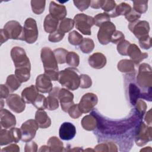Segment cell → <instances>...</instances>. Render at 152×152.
I'll use <instances>...</instances> for the list:
<instances>
[{"label": "cell", "instance_id": "e0dca14e", "mask_svg": "<svg viewBox=\"0 0 152 152\" xmlns=\"http://www.w3.org/2000/svg\"><path fill=\"white\" fill-rule=\"evenodd\" d=\"M36 87L39 91L43 93H49L53 88L51 80L45 73L37 77Z\"/></svg>", "mask_w": 152, "mask_h": 152}, {"label": "cell", "instance_id": "b9f144b4", "mask_svg": "<svg viewBox=\"0 0 152 152\" xmlns=\"http://www.w3.org/2000/svg\"><path fill=\"white\" fill-rule=\"evenodd\" d=\"M94 19L95 21V25L97 27H100L105 22L110 21V17L106 12L98 14L94 17Z\"/></svg>", "mask_w": 152, "mask_h": 152}, {"label": "cell", "instance_id": "836d02e7", "mask_svg": "<svg viewBox=\"0 0 152 152\" xmlns=\"http://www.w3.org/2000/svg\"><path fill=\"white\" fill-rule=\"evenodd\" d=\"M46 1L32 0L31 1V6L33 12L37 15L41 14L45 10Z\"/></svg>", "mask_w": 152, "mask_h": 152}, {"label": "cell", "instance_id": "6da1fadb", "mask_svg": "<svg viewBox=\"0 0 152 152\" xmlns=\"http://www.w3.org/2000/svg\"><path fill=\"white\" fill-rule=\"evenodd\" d=\"M91 113H93L96 116L97 119V126H98L99 130H100V131L104 134H122L129 128L133 127L137 122L138 118L141 119L138 114L136 115L137 113H135L128 119L119 122H111L104 121V119L100 118L99 115L96 114L94 111H93Z\"/></svg>", "mask_w": 152, "mask_h": 152}, {"label": "cell", "instance_id": "603a6c76", "mask_svg": "<svg viewBox=\"0 0 152 152\" xmlns=\"http://www.w3.org/2000/svg\"><path fill=\"white\" fill-rule=\"evenodd\" d=\"M35 121L41 128H47L51 125V120L44 110H37L36 111Z\"/></svg>", "mask_w": 152, "mask_h": 152}, {"label": "cell", "instance_id": "681fc988", "mask_svg": "<svg viewBox=\"0 0 152 152\" xmlns=\"http://www.w3.org/2000/svg\"><path fill=\"white\" fill-rule=\"evenodd\" d=\"M131 43L128 40H124L118 44L117 46V50L122 55L126 56L127 55V50Z\"/></svg>", "mask_w": 152, "mask_h": 152}, {"label": "cell", "instance_id": "c3c4849f", "mask_svg": "<svg viewBox=\"0 0 152 152\" xmlns=\"http://www.w3.org/2000/svg\"><path fill=\"white\" fill-rule=\"evenodd\" d=\"M68 112L70 117H71L73 119L78 118L80 116H81L83 113L79 109L78 104H74L72 106H71L68 109Z\"/></svg>", "mask_w": 152, "mask_h": 152}, {"label": "cell", "instance_id": "f5cc1de1", "mask_svg": "<svg viewBox=\"0 0 152 152\" xmlns=\"http://www.w3.org/2000/svg\"><path fill=\"white\" fill-rule=\"evenodd\" d=\"M124 34L121 31L115 30L111 37L110 42L115 44H118L124 40Z\"/></svg>", "mask_w": 152, "mask_h": 152}, {"label": "cell", "instance_id": "60d3db41", "mask_svg": "<svg viewBox=\"0 0 152 152\" xmlns=\"http://www.w3.org/2000/svg\"><path fill=\"white\" fill-rule=\"evenodd\" d=\"M33 104L38 110H44L47 109V99L43 95L39 94Z\"/></svg>", "mask_w": 152, "mask_h": 152}, {"label": "cell", "instance_id": "4316f807", "mask_svg": "<svg viewBox=\"0 0 152 152\" xmlns=\"http://www.w3.org/2000/svg\"><path fill=\"white\" fill-rule=\"evenodd\" d=\"M47 145H48L50 151H62L64 148V145L62 142L56 137H50L48 142Z\"/></svg>", "mask_w": 152, "mask_h": 152}, {"label": "cell", "instance_id": "ab89813d", "mask_svg": "<svg viewBox=\"0 0 152 152\" xmlns=\"http://www.w3.org/2000/svg\"><path fill=\"white\" fill-rule=\"evenodd\" d=\"M15 75L21 83L26 82L30 77V70L24 69H15Z\"/></svg>", "mask_w": 152, "mask_h": 152}, {"label": "cell", "instance_id": "44dd1931", "mask_svg": "<svg viewBox=\"0 0 152 152\" xmlns=\"http://www.w3.org/2000/svg\"><path fill=\"white\" fill-rule=\"evenodd\" d=\"M39 95V91L36 86L31 85L25 88L21 93V99L26 103L33 104Z\"/></svg>", "mask_w": 152, "mask_h": 152}, {"label": "cell", "instance_id": "e575fe53", "mask_svg": "<svg viewBox=\"0 0 152 152\" xmlns=\"http://www.w3.org/2000/svg\"><path fill=\"white\" fill-rule=\"evenodd\" d=\"M94 150L96 151H117L118 149L115 144L109 142L99 144L95 147Z\"/></svg>", "mask_w": 152, "mask_h": 152}, {"label": "cell", "instance_id": "ffe728a7", "mask_svg": "<svg viewBox=\"0 0 152 152\" xmlns=\"http://www.w3.org/2000/svg\"><path fill=\"white\" fill-rule=\"evenodd\" d=\"M50 14L58 20H62L66 15L67 11L65 6L51 1L49 5Z\"/></svg>", "mask_w": 152, "mask_h": 152}, {"label": "cell", "instance_id": "5bb4252c", "mask_svg": "<svg viewBox=\"0 0 152 152\" xmlns=\"http://www.w3.org/2000/svg\"><path fill=\"white\" fill-rule=\"evenodd\" d=\"M6 103L10 109L15 113H21L25 109V102L17 94H9L7 98Z\"/></svg>", "mask_w": 152, "mask_h": 152}, {"label": "cell", "instance_id": "ee69618b", "mask_svg": "<svg viewBox=\"0 0 152 152\" xmlns=\"http://www.w3.org/2000/svg\"><path fill=\"white\" fill-rule=\"evenodd\" d=\"M92 81L91 78L87 74L80 75V87L82 88H87L91 86Z\"/></svg>", "mask_w": 152, "mask_h": 152}, {"label": "cell", "instance_id": "d590c367", "mask_svg": "<svg viewBox=\"0 0 152 152\" xmlns=\"http://www.w3.org/2000/svg\"><path fill=\"white\" fill-rule=\"evenodd\" d=\"M133 10L140 14L145 13L148 9V1H134Z\"/></svg>", "mask_w": 152, "mask_h": 152}, {"label": "cell", "instance_id": "94428289", "mask_svg": "<svg viewBox=\"0 0 152 152\" xmlns=\"http://www.w3.org/2000/svg\"><path fill=\"white\" fill-rule=\"evenodd\" d=\"M104 0H100V1H91V4L90 6L93 8L95 9H98L102 7L103 3H104Z\"/></svg>", "mask_w": 152, "mask_h": 152}, {"label": "cell", "instance_id": "d6986e66", "mask_svg": "<svg viewBox=\"0 0 152 152\" xmlns=\"http://www.w3.org/2000/svg\"><path fill=\"white\" fill-rule=\"evenodd\" d=\"M0 114V124L1 128H4V129H9L13 128L16 125V119L15 116L7 109H1Z\"/></svg>", "mask_w": 152, "mask_h": 152}, {"label": "cell", "instance_id": "ba28073f", "mask_svg": "<svg viewBox=\"0 0 152 152\" xmlns=\"http://www.w3.org/2000/svg\"><path fill=\"white\" fill-rule=\"evenodd\" d=\"M39 127L35 119H29L24 122L20 128L22 141L26 142L31 141L35 137Z\"/></svg>", "mask_w": 152, "mask_h": 152}, {"label": "cell", "instance_id": "52a82bcc", "mask_svg": "<svg viewBox=\"0 0 152 152\" xmlns=\"http://www.w3.org/2000/svg\"><path fill=\"white\" fill-rule=\"evenodd\" d=\"M40 56L45 71L52 70L58 71V62L53 51L49 48H43L41 50Z\"/></svg>", "mask_w": 152, "mask_h": 152}, {"label": "cell", "instance_id": "bcb514c9", "mask_svg": "<svg viewBox=\"0 0 152 152\" xmlns=\"http://www.w3.org/2000/svg\"><path fill=\"white\" fill-rule=\"evenodd\" d=\"M116 7V4L114 1H106L104 0V3L101 7L104 12L107 13L108 15L110 14Z\"/></svg>", "mask_w": 152, "mask_h": 152}, {"label": "cell", "instance_id": "7c38bea8", "mask_svg": "<svg viewBox=\"0 0 152 152\" xmlns=\"http://www.w3.org/2000/svg\"><path fill=\"white\" fill-rule=\"evenodd\" d=\"M128 28L131 31L135 37L140 39L141 37L148 35L150 31L149 23L147 21L137 20L131 23L128 25Z\"/></svg>", "mask_w": 152, "mask_h": 152}, {"label": "cell", "instance_id": "277c9868", "mask_svg": "<svg viewBox=\"0 0 152 152\" xmlns=\"http://www.w3.org/2000/svg\"><path fill=\"white\" fill-rule=\"evenodd\" d=\"M76 28L85 35H91V28L95 24L93 17L85 14H78L74 18Z\"/></svg>", "mask_w": 152, "mask_h": 152}, {"label": "cell", "instance_id": "7402d4cb", "mask_svg": "<svg viewBox=\"0 0 152 152\" xmlns=\"http://www.w3.org/2000/svg\"><path fill=\"white\" fill-rule=\"evenodd\" d=\"M88 64L93 68L101 69L106 64L105 56L100 52H96L89 56Z\"/></svg>", "mask_w": 152, "mask_h": 152}, {"label": "cell", "instance_id": "e7e4bbea", "mask_svg": "<svg viewBox=\"0 0 152 152\" xmlns=\"http://www.w3.org/2000/svg\"><path fill=\"white\" fill-rule=\"evenodd\" d=\"M39 151H50L48 145H43L40 147V148L39 150Z\"/></svg>", "mask_w": 152, "mask_h": 152}, {"label": "cell", "instance_id": "be15d7a7", "mask_svg": "<svg viewBox=\"0 0 152 152\" xmlns=\"http://www.w3.org/2000/svg\"><path fill=\"white\" fill-rule=\"evenodd\" d=\"M0 34H1V44L2 45L4 42H5L7 40H8V39L9 38H8V36L7 35L6 33L5 32V31H4V30L3 28L1 30Z\"/></svg>", "mask_w": 152, "mask_h": 152}, {"label": "cell", "instance_id": "4dcf8cb0", "mask_svg": "<svg viewBox=\"0 0 152 152\" xmlns=\"http://www.w3.org/2000/svg\"><path fill=\"white\" fill-rule=\"evenodd\" d=\"M74 20L69 18H65L61 21L59 26V30L64 33L71 30L74 26Z\"/></svg>", "mask_w": 152, "mask_h": 152}, {"label": "cell", "instance_id": "f907efd6", "mask_svg": "<svg viewBox=\"0 0 152 152\" xmlns=\"http://www.w3.org/2000/svg\"><path fill=\"white\" fill-rule=\"evenodd\" d=\"M138 40L140 46L142 48L144 49H148L151 47V38L149 35L141 37Z\"/></svg>", "mask_w": 152, "mask_h": 152}, {"label": "cell", "instance_id": "680465c9", "mask_svg": "<svg viewBox=\"0 0 152 152\" xmlns=\"http://www.w3.org/2000/svg\"><path fill=\"white\" fill-rule=\"evenodd\" d=\"M20 148L19 146L15 144H11L10 145L4 148L1 150V151H19Z\"/></svg>", "mask_w": 152, "mask_h": 152}, {"label": "cell", "instance_id": "9a60e30c", "mask_svg": "<svg viewBox=\"0 0 152 152\" xmlns=\"http://www.w3.org/2000/svg\"><path fill=\"white\" fill-rule=\"evenodd\" d=\"M58 99L60 100L62 110L65 112H68L69 107L74 104L73 94L65 88H61L59 92Z\"/></svg>", "mask_w": 152, "mask_h": 152}, {"label": "cell", "instance_id": "db71d44e", "mask_svg": "<svg viewBox=\"0 0 152 152\" xmlns=\"http://www.w3.org/2000/svg\"><path fill=\"white\" fill-rule=\"evenodd\" d=\"M10 132L13 140V142L17 143L20 140H21V132L20 129L18 128H11L10 129Z\"/></svg>", "mask_w": 152, "mask_h": 152}, {"label": "cell", "instance_id": "6125c7cd", "mask_svg": "<svg viewBox=\"0 0 152 152\" xmlns=\"http://www.w3.org/2000/svg\"><path fill=\"white\" fill-rule=\"evenodd\" d=\"M151 110L150 109L145 114L144 120L147 125H151Z\"/></svg>", "mask_w": 152, "mask_h": 152}, {"label": "cell", "instance_id": "8992f818", "mask_svg": "<svg viewBox=\"0 0 152 152\" xmlns=\"http://www.w3.org/2000/svg\"><path fill=\"white\" fill-rule=\"evenodd\" d=\"M137 81L138 84L142 88H151L152 72L150 65L143 63L140 65Z\"/></svg>", "mask_w": 152, "mask_h": 152}, {"label": "cell", "instance_id": "7dc6e473", "mask_svg": "<svg viewBox=\"0 0 152 152\" xmlns=\"http://www.w3.org/2000/svg\"><path fill=\"white\" fill-rule=\"evenodd\" d=\"M135 105L136 106L137 112L141 119L143 117L147 109L146 103L142 100H137Z\"/></svg>", "mask_w": 152, "mask_h": 152}, {"label": "cell", "instance_id": "91938a15", "mask_svg": "<svg viewBox=\"0 0 152 152\" xmlns=\"http://www.w3.org/2000/svg\"><path fill=\"white\" fill-rule=\"evenodd\" d=\"M9 89L5 85H1V99L7 98L9 96Z\"/></svg>", "mask_w": 152, "mask_h": 152}, {"label": "cell", "instance_id": "8fae6325", "mask_svg": "<svg viewBox=\"0 0 152 152\" xmlns=\"http://www.w3.org/2000/svg\"><path fill=\"white\" fill-rule=\"evenodd\" d=\"M99 27L97 33L98 40L102 45H107L110 42L111 37L116 30V27L113 23L107 21L102 24Z\"/></svg>", "mask_w": 152, "mask_h": 152}, {"label": "cell", "instance_id": "f1b7e54d", "mask_svg": "<svg viewBox=\"0 0 152 152\" xmlns=\"http://www.w3.org/2000/svg\"><path fill=\"white\" fill-rule=\"evenodd\" d=\"M118 69L122 72H129L134 71V64L131 60L122 59L118 64Z\"/></svg>", "mask_w": 152, "mask_h": 152}, {"label": "cell", "instance_id": "cb8c5ba5", "mask_svg": "<svg viewBox=\"0 0 152 152\" xmlns=\"http://www.w3.org/2000/svg\"><path fill=\"white\" fill-rule=\"evenodd\" d=\"M81 125L87 131L94 130L97 125L96 116L93 113L85 116L81 120Z\"/></svg>", "mask_w": 152, "mask_h": 152}, {"label": "cell", "instance_id": "d6a6232c", "mask_svg": "<svg viewBox=\"0 0 152 152\" xmlns=\"http://www.w3.org/2000/svg\"><path fill=\"white\" fill-rule=\"evenodd\" d=\"M65 62L72 68L77 67L80 64V58L78 55L74 52H68L66 56Z\"/></svg>", "mask_w": 152, "mask_h": 152}, {"label": "cell", "instance_id": "83f0119b", "mask_svg": "<svg viewBox=\"0 0 152 152\" xmlns=\"http://www.w3.org/2000/svg\"><path fill=\"white\" fill-rule=\"evenodd\" d=\"M21 82L15 75L11 74L8 76L5 83V86L9 89L10 91L13 92L17 90L21 86Z\"/></svg>", "mask_w": 152, "mask_h": 152}, {"label": "cell", "instance_id": "f546056e", "mask_svg": "<svg viewBox=\"0 0 152 152\" xmlns=\"http://www.w3.org/2000/svg\"><path fill=\"white\" fill-rule=\"evenodd\" d=\"M129 101L132 105H135L138 99L141 96L140 90L138 87L133 83L129 85Z\"/></svg>", "mask_w": 152, "mask_h": 152}, {"label": "cell", "instance_id": "7a4b0ae2", "mask_svg": "<svg viewBox=\"0 0 152 152\" xmlns=\"http://www.w3.org/2000/svg\"><path fill=\"white\" fill-rule=\"evenodd\" d=\"M64 87L69 90H75L80 87V75L74 68H67L59 72L58 80Z\"/></svg>", "mask_w": 152, "mask_h": 152}, {"label": "cell", "instance_id": "3957f363", "mask_svg": "<svg viewBox=\"0 0 152 152\" xmlns=\"http://www.w3.org/2000/svg\"><path fill=\"white\" fill-rule=\"evenodd\" d=\"M11 56L15 69H31L30 60L23 48L18 46L12 48L11 50Z\"/></svg>", "mask_w": 152, "mask_h": 152}, {"label": "cell", "instance_id": "9c48e42d", "mask_svg": "<svg viewBox=\"0 0 152 152\" xmlns=\"http://www.w3.org/2000/svg\"><path fill=\"white\" fill-rule=\"evenodd\" d=\"M3 29L9 39L24 40L23 27L18 21L11 20L7 22Z\"/></svg>", "mask_w": 152, "mask_h": 152}, {"label": "cell", "instance_id": "1f68e13d", "mask_svg": "<svg viewBox=\"0 0 152 152\" xmlns=\"http://www.w3.org/2000/svg\"><path fill=\"white\" fill-rule=\"evenodd\" d=\"M94 48V43L92 39L90 38L83 39L80 45V50L84 53H88L93 51Z\"/></svg>", "mask_w": 152, "mask_h": 152}, {"label": "cell", "instance_id": "8d00e7d4", "mask_svg": "<svg viewBox=\"0 0 152 152\" xmlns=\"http://www.w3.org/2000/svg\"><path fill=\"white\" fill-rule=\"evenodd\" d=\"M0 145H4L10 144L13 142V140L10 132V131L7 129H1L0 132Z\"/></svg>", "mask_w": 152, "mask_h": 152}, {"label": "cell", "instance_id": "74e56055", "mask_svg": "<svg viewBox=\"0 0 152 152\" xmlns=\"http://www.w3.org/2000/svg\"><path fill=\"white\" fill-rule=\"evenodd\" d=\"M83 40V37L81 34L75 30H73L69 33L68 41L70 44L77 46L80 45Z\"/></svg>", "mask_w": 152, "mask_h": 152}, {"label": "cell", "instance_id": "11a10c76", "mask_svg": "<svg viewBox=\"0 0 152 152\" xmlns=\"http://www.w3.org/2000/svg\"><path fill=\"white\" fill-rule=\"evenodd\" d=\"M125 17V18L126 19V20L128 21L131 23H133L137 20H138V19L141 17V14L137 12L133 9H131L130 12L128 14H126Z\"/></svg>", "mask_w": 152, "mask_h": 152}, {"label": "cell", "instance_id": "7bdbcfd3", "mask_svg": "<svg viewBox=\"0 0 152 152\" xmlns=\"http://www.w3.org/2000/svg\"><path fill=\"white\" fill-rule=\"evenodd\" d=\"M47 99V109L49 110H54L59 107V103L57 97L49 95Z\"/></svg>", "mask_w": 152, "mask_h": 152}, {"label": "cell", "instance_id": "2e32d148", "mask_svg": "<svg viewBox=\"0 0 152 152\" xmlns=\"http://www.w3.org/2000/svg\"><path fill=\"white\" fill-rule=\"evenodd\" d=\"M76 135L75 126L71 122H65L62 124L59 130L61 139L68 141L72 140Z\"/></svg>", "mask_w": 152, "mask_h": 152}, {"label": "cell", "instance_id": "816d5d0a", "mask_svg": "<svg viewBox=\"0 0 152 152\" xmlns=\"http://www.w3.org/2000/svg\"><path fill=\"white\" fill-rule=\"evenodd\" d=\"M75 6L81 11H83L87 10L90 5L91 1L84 0V1H74Z\"/></svg>", "mask_w": 152, "mask_h": 152}, {"label": "cell", "instance_id": "6f0895ef", "mask_svg": "<svg viewBox=\"0 0 152 152\" xmlns=\"http://www.w3.org/2000/svg\"><path fill=\"white\" fill-rule=\"evenodd\" d=\"M45 74L47 75L51 81H57L59 78V72L58 71H45Z\"/></svg>", "mask_w": 152, "mask_h": 152}, {"label": "cell", "instance_id": "ac0fdd59", "mask_svg": "<svg viewBox=\"0 0 152 152\" xmlns=\"http://www.w3.org/2000/svg\"><path fill=\"white\" fill-rule=\"evenodd\" d=\"M127 55H128L134 64L138 65L142 60L148 56L147 53H142L139 48L135 44H130L128 50Z\"/></svg>", "mask_w": 152, "mask_h": 152}, {"label": "cell", "instance_id": "4fadbf2b", "mask_svg": "<svg viewBox=\"0 0 152 152\" xmlns=\"http://www.w3.org/2000/svg\"><path fill=\"white\" fill-rule=\"evenodd\" d=\"M97 102L98 98L96 94L93 93H87L81 97L78 107L83 113H87L97 104Z\"/></svg>", "mask_w": 152, "mask_h": 152}, {"label": "cell", "instance_id": "484cf974", "mask_svg": "<svg viewBox=\"0 0 152 152\" xmlns=\"http://www.w3.org/2000/svg\"><path fill=\"white\" fill-rule=\"evenodd\" d=\"M131 7L125 3V2H122L115 7V10L109 14L110 17H116L119 15H126L128 14L130 11L131 10Z\"/></svg>", "mask_w": 152, "mask_h": 152}, {"label": "cell", "instance_id": "5b68a950", "mask_svg": "<svg viewBox=\"0 0 152 152\" xmlns=\"http://www.w3.org/2000/svg\"><path fill=\"white\" fill-rule=\"evenodd\" d=\"M38 38V28L35 20L28 18L24 22L23 27L24 41L27 43H34Z\"/></svg>", "mask_w": 152, "mask_h": 152}, {"label": "cell", "instance_id": "9f6ffc18", "mask_svg": "<svg viewBox=\"0 0 152 152\" xmlns=\"http://www.w3.org/2000/svg\"><path fill=\"white\" fill-rule=\"evenodd\" d=\"M37 145L36 143L34 141H28L27 142L26 144L25 145L24 148V151L28 152V151H37Z\"/></svg>", "mask_w": 152, "mask_h": 152}, {"label": "cell", "instance_id": "f35d334b", "mask_svg": "<svg viewBox=\"0 0 152 152\" xmlns=\"http://www.w3.org/2000/svg\"><path fill=\"white\" fill-rule=\"evenodd\" d=\"M53 52L58 63L60 64L65 63L66 56L68 52L66 49L63 48H58L55 49Z\"/></svg>", "mask_w": 152, "mask_h": 152}, {"label": "cell", "instance_id": "d4e9b609", "mask_svg": "<svg viewBox=\"0 0 152 152\" xmlns=\"http://www.w3.org/2000/svg\"><path fill=\"white\" fill-rule=\"evenodd\" d=\"M59 20L52 16L50 14L47 15L45 18L43 26L46 32L52 33L55 31L58 28Z\"/></svg>", "mask_w": 152, "mask_h": 152}, {"label": "cell", "instance_id": "f6af8a7d", "mask_svg": "<svg viewBox=\"0 0 152 152\" xmlns=\"http://www.w3.org/2000/svg\"><path fill=\"white\" fill-rule=\"evenodd\" d=\"M65 33H62L59 29H58L53 33H50V34L48 36V40L49 41L53 43L58 42L63 39Z\"/></svg>", "mask_w": 152, "mask_h": 152}, {"label": "cell", "instance_id": "30bf717a", "mask_svg": "<svg viewBox=\"0 0 152 152\" xmlns=\"http://www.w3.org/2000/svg\"><path fill=\"white\" fill-rule=\"evenodd\" d=\"M151 140V127L140 122L135 132V141L137 145L142 146Z\"/></svg>", "mask_w": 152, "mask_h": 152}]
</instances>
